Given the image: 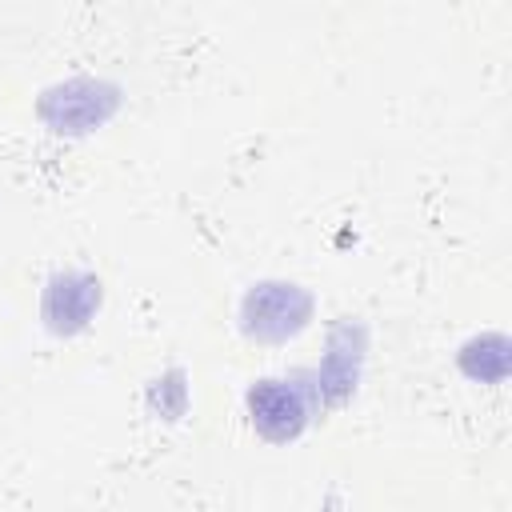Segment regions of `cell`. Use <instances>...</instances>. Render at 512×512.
Masks as SVG:
<instances>
[{
  "mask_svg": "<svg viewBox=\"0 0 512 512\" xmlns=\"http://www.w3.org/2000/svg\"><path fill=\"white\" fill-rule=\"evenodd\" d=\"M252 412L260 416V424L280 420V432H292V428H296V416H300L296 400H292L288 392H280V388H264V392L252 400Z\"/></svg>",
  "mask_w": 512,
  "mask_h": 512,
  "instance_id": "1",
  "label": "cell"
}]
</instances>
